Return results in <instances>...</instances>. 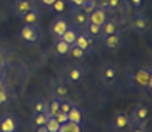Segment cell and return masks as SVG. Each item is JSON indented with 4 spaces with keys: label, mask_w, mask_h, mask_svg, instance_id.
<instances>
[{
    "label": "cell",
    "mask_w": 152,
    "mask_h": 132,
    "mask_svg": "<svg viewBox=\"0 0 152 132\" xmlns=\"http://www.w3.org/2000/svg\"><path fill=\"white\" fill-rule=\"evenodd\" d=\"M95 7H97V0H84V4H82V9L87 13H90Z\"/></svg>",
    "instance_id": "4dcf8cb0"
},
{
    "label": "cell",
    "mask_w": 152,
    "mask_h": 132,
    "mask_svg": "<svg viewBox=\"0 0 152 132\" xmlns=\"http://www.w3.org/2000/svg\"><path fill=\"white\" fill-rule=\"evenodd\" d=\"M50 115L45 114V112H40V114H32V124L37 125V127H40V125H45V122L49 120Z\"/></svg>",
    "instance_id": "cb8c5ba5"
},
{
    "label": "cell",
    "mask_w": 152,
    "mask_h": 132,
    "mask_svg": "<svg viewBox=\"0 0 152 132\" xmlns=\"http://www.w3.org/2000/svg\"><path fill=\"white\" fill-rule=\"evenodd\" d=\"M69 27H70V22H69L64 15H58V17L54 18V22L50 23L49 30H50V34L55 37V40H57V39H60V37H62V34L67 30Z\"/></svg>",
    "instance_id": "ba28073f"
},
{
    "label": "cell",
    "mask_w": 152,
    "mask_h": 132,
    "mask_svg": "<svg viewBox=\"0 0 152 132\" xmlns=\"http://www.w3.org/2000/svg\"><path fill=\"white\" fill-rule=\"evenodd\" d=\"M18 18H20V22L23 25H39V22H40V12H39V9L28 10V12L22 13Z\"/></svg>",
    "instance_id": "9a60e30c"
},
{
    "label": "cell",
    "mask_w": 152,
    "mask_h": 132,
    "mask_svg": "<svg viewBox=\"0 0 152 132\" xmlns=\"http://www.w3.org/2000/svg\"><path fill=\"white\" fill-rule=\"evenodd\" d=\"M69 54H70V55H72L74 59H84L85 55H87V54H85L84 50H82V48H79L77 45H74V44L70 45V50H69Z\"/></svg>",
    "instance_id": "f546056e"
},
{
    "label": "cell",
    "mask_w": 152,
    "mask_h": 132,
    "mask_svg": "<svg viewBox=\"0 0 152 132\" xmlns=\"http://www.w3.org/2000/svg\"><path fill=\"white\" fill-rule=\"evenodd\" d=\"M7 102H9V92L5 87H0V107L5 106Z\"/></svg>",
    "instance_id": "1f68e13d"
},
{
    "label": "cell",
    "mask_w": 152,
    "mask_h": 132,
    "mask_svg": "<svg viewBox=\"0 0 152 132\" xmlns=\"http://www.w3.org/2000/svg\"><path fill=\"white\" fill-rule=\"evenodd\" d=\"M54 50H55V54L57 55H69V50H70V45L67 44V42H64V40H60V39H57V42H55V45H54Z\"/></svg>",
    "instance_id": "7402d4cb"
},
{
    "label": "cell",
    "mask_w": 152,
    "mask_h": 132,
    "mask_svg": "<svg viewBox=\"0 0 152 132\" xmlns=\"http://www.w3.org/2000/svg\"><path fill=\"white\" fill-rule=\"evenodd\" d=\"M58 107H60V112H65V114H67L69 110L74 107V102L69 100L67 97H65V99H60V100H58Z\"/></svg>",
    "instance_id": "f1b7e54d"
},
{
    "label": "cell",
    "mask_w": 152,
    "mask_h": 132,
    "mask_svg": "<svg viewBox=\"0 0 152 132\" xmlns=\"http://www.w3.org/2000/svg\"><path fill=\"white\" fill-rule=\"evenodd\" d=\"M74 45H77L79 48H82L85 54H89V52H92V48H94V39L89 37L84 30H82V32H79V35H77Z\"/></svg>",
    "instance_id": "7c38bea8"
},
{
    "label": "cell",
    "mask_w": 152,
    "mask_h": 132,
    "mask_svg": "<svg viewBox=\"0 0 152 132\" xmlns=\"http://www.w3.org/2000/svg\"><path fill=\"white\" fill-rule=\"evenodd\" d=\"M18 39L23 45H37L40 39V32L37 25H23L18 32Z\"/></svg>",
    "instance_id": "277c9868"
},
{
    "label": "cell",
    "mask_w": 152,
    "mask_h": 132,
    "mask_svg": "<svg viewBox=\"0 0 152 132\" xmlns=\"http://www.w3.org/2000/svg\"><path fill=\"white\" fill-rule=\"evenodd\" d=\"M58 100L60 99H55V97H52V100L49 102V109H47V114L50 115V117H55V115L60 112V107H58Z\"/></svg>",
    "instance_id": "484cf974"
},
{
    "label": "cell",
    "mask_w": 152,
    "mask_h": 132,
    "mask_svg": "<svg viewBox=\"0 0 152 132\" xmlns=\"http://www.w3.org/2000/svg\"><path fill=\"white\" fill-rule=\"evenodd\" d=\"M67 94H69V84L67 82H64V80L54 82V85H52V97H55V99H65Z\"/></svg>",
    "instance_id": "e0dca14e"
},
{
    "label": "cell",
    "mask_w": 152,
    "mask_h": 132,
    "mask_svg": "<svg viewBox=\"0 0 152 132\" xmlns=\"http://www.w3.org/2000/svg\"><path fill=\"white\" fill-rule=\"evenodd\" d=\"M55 0H40V4L44 5V7H47V9H50V5L54 4Z\"/></svg>",
    "instance_id": "f35d334b"
},
{
    "label": "cell",
    "mask_w": 152,
    "mask_h": 132,
    "mask_svg": "<svg viewBox=\"0 0 152 132\" xmlns=\"http://www.w3.org/2000/svg\"><path fill=\"white\" fill-rule=\"evenodd\" d=\"M84 32L87 34L89 37H92V39H100V27L99 25H94V23H87V27L84 29Z\"/></svg>",
    "instance_id": "603a6c76"
},
{
    "label": "cell",
    "mask_w": 152,
    "mask_h": 132,
    "mask_svg": "<svg viewBox=\"0 0 152 132\" xmlns=\"http://www.w3.org/2000/svg\"><path fill=\"white\" fill-rule=\"evenodd\" d=\"M97 7L107 12V0H97Z\"/></svg>",
    "instance_id": "74e56055"
},
{
    "label": "cell",
    "mask_w": 152,
    "mask_h": 132,
    "mask_svg": "<svg viewBox=\"0 0 152 132\" xmlns=\"http://www.w3.org/2000/svg\"><path fill=\"white\" fill-rule=\"evenodd\" d=\"M84 0H67V5L70 9H77V7H82Z\"/></svg>",
    "instance_id": "d590c367"
},
{
    "label": "cell",
    "mask_w": 152,
    "mask_h": 132,
    "mask_svg": "<svg viewBox=\"0 0 152 132\" xmlns=\"http://www.w3.org/2000/svg\"><path fill=\"white\" fill-rule=\"evenodd\" d=\"M129 125H130V120H129V114H127V112L119 110V112L114 114V117H112V129L115 132L125 131Z\"/></svg>",
    "instance_id": "30bf717a"
},
{
    "label": "cell",
    "mask_w": 152,
    "mask_h": 132,
    "mask_svg": "<svg viewBox=\"0 0 152 132\" xmlns=\"http://www.w3.org/2000/svg\"><path fill=\"white\" fill-rule=\"evenodd\" d=\"M117 79H119V65L114 64V62L105 64L102 67V70H100V80H102V84L105 87H112L117 82Z\"/></svg>",
    "instance_id": "5b68a950"
},
{
    "label": "cell",
    "mask_w": 152,
    "mask_h": 132,
    "mask_svg": "<svg viewBox=\"0 0 152 132\" xmlns=\"http://www.w3.org/2000/svg\"><path fill=\"white\" fill-rule=\"evenodd\" d=\"M102 39V45L107 50H119L124 44V40H122V35L121 32L119 34H112V35H105V37H100Z\"/></svg>",
    "instance_id": "8fae6325"
},
{
    "label": "cell",
    "mask_w": 152,
    "mask_h": 132,
    "mask_svg": "<svg viewBox=\"0 0 152 132\" xmlns=\"http://www.w3.org/2000/svg\"><path fill=\"white\" fill-rule=\"evenodd\" d=\"M77 35H79V30H77L75 27H69L67 30L62 34V37H60V40H64V42H67L69 45H72L74 42H75V39H77Z\"/></svg>",
    "instance_id": "44dd1931"
},
{
    "label": "cell",
    "mask_w": 152,
    "mask_h": 132,
    "mask_svg": "<svg viewBox=\"0 0 152 132\" xmlns=\"http://www.w3.org/2000/svg\"><path fill=\"white\" fill-rule=\"evenodd\" d=\"M87 75V67L80 65V64H72V65L65 67L64 70V79L67 84H80L82 79Z\"/></svg>",
    "instance_id": "3957f363"
},
{
    "label": "cell",
    "mask_w": 152,
    "mask_h": 132,
    "mask_svg": "<svg viewBox=\"0 0 152 132\" xmlns=\"http://www.w3.org/2000/svg\"><path fill=\"white\" fill-rule=\"evenodd\" d=\"M129 27H130V30L134 34H137V35H145L151 30V18L142 12H135L132 15V18H130Z\"/></svg>",
    "instance_id": "7a4b0ae2"
},
{
    "label": "cell",
    "mask_w": 152,
    "mask_h": 132,
    "mask_svg": "<svg viewBox=\"0 0 152 132\" xmlns=\"http://www.w3.org/2000/svg\"><path fill=\"white\" fill-rule=\"evenodd\" d=\"M67 0H55L54 4L50 5V10L54 13H64L65 10H67Z\"/></svg>",
    "instance_id": "d4e9b609"
},
{
    "label": "cell",
    "mask_w": 152,
    "mask_h": 132,
    "mask_svg": "<svg viewBox=\"0 0 152 132\" xmlns=\"http://www.w3.org/2000/svg\"><path fill=\"white\" fill-rule=\"evenodd\" d=\"M58 132H80V125L79 124H74V122H65L60 125Z\"/></svg>",
    "instance_id": "4316f807"
},
{
    "label": "cell",
    "mask_w": 152,
    "mask_h": 132,
    "mask_svg": "<svg viewBox=\"0 0 152 132\" xmlns=\"http://www.w3.org/2000/svg\"><path fill=\"white\" fill-rule=\"evenodd\" d=\"M47 109H49V100H45L44 97H35V99H32V102H30V112L32 114H40V112H45V114H47Z\"/></svg>",
    "instance_id": "ac0fdd59"
},
{
    "label": "cell",
    "mask_w": 152,
    "mask_h": 132,
    "mask_svg": "<svg viewBox=\"0 0 152 132\" xmlns=\"http://www.w3.org/2000/svg\"><path fill=\"white\" fill-rule=\"evenodd\" d=\"M129 4H130V5H134L135 9H140V7L145 4V0H129Z\"/></svg>",
    "instance_id": "8d00e7d4"
},
{
    "label": "cell",
    "mask_w": 152,
    "mask_h": 132,
    "mask_svg": "<svg viewBox=\"0 0 152 132\" xmlns=\"http://www.w3.org/2000/svg\"><path fill=\"white\" fill-rule=\"evenodd\" d=\"M119 32H121V27H119V22H117L115 18H107V20L100 25V37L119 34Z\"/></svg>",
    "instance_id": "5bb4252c"
},
{
    "label": "cell",
    "mask_w": 152,
    "mask_h": 132,
    "mask_svg": "<svg viewBox=\"0 0 152 132\" xmlns=\"http://www.w3.org/2000/svg\"><path fill=\"white\" fill-rule=\"evenodd\" d=\"M34 9H37L35 0H15L14 2V12L17 17H20L22 13L28 12V10H34Z\"/></svg>",
    "instance_id": "4fadbf2b"
},
{
    "label": "cell",
    "mask_w": 152,
    "mask_h": 132,
    "mask_svg": "<svg viewBox=\"0 0 152 132\" xmlns=\"http://www.w3.org/2000/svg\"><path fill=\"white\" fill-rule=\"evenodd\" d=\"M55 119H57V122L62 125V124H65V122H69V117H67V114L65 112H58L57 115H55Z\"/></svg>",
    "instance_id": "e575fe53"
},
{
    "label": "cell",
    "mask_w": 152,
    "mask_h": 132,
    "mask_svg": "<svg viewBox=\"0 0 152 132\" xmlns=\"http://www.w3.org/2000/svg\"><path fill=\"white\" fill-rule=\"evenodd\" d=\"M149 119V107L145 104H137L132 110V114L129 115L130 124H139V125H145Z\"/></svg>",
    "instance_id": "52a82bcc"
},
{
    "label": "cell",
    "mask_w": 152,
    "mask_h": 132,
    "mask_svg": "<svg viewBox=\"0 0 152 132\" xmlns=\"http://www.w3.org/2000/svg\"><path fill=\"white\" fill-rule=\"evenodd\" d=\"M18 120L14 114H2L0 115V132H17Z\"/></svg>",
    "instance_id": "9c48e42d"
},
{
    "label": "cell",
    "mask_w": 152,
    "mask_h": 132,
    "mask_svg": "<svg viewBox=\"0 0 152 132\" xmlns=\"http://www.w3.org/2000/svg\"><path fill=\"white\" fill-rule=\"evenodd\" d=\"M107 15H109V13L105 12V10L95 7V9L89 13V23H94V25L100 27L104 22H105V20H107Z\"/></svg>",
    "instance_id": "2e32d148"
},
{
    "label": "cell",
    "mask_w": 152,
    "mask_h": 132,
    "mask_svg": "<svg viewBox=\"0 0 152 132\" xmlns=\"http://www.w3.org/2000/svg\"><path fill=\"white\" fill-rule=\"evenodd\" d=\"M129 9V0H107V13L124 12Z\"/></svg>",
    "instance_id": "d6986e66"
},
{
    "label": "cell",
    "mask_w": 152,
    "mask_h": 132,
    "mask_svg": "<svg viewBox=\"0 0 152 132\" xmlns=\"http://www.w3.org/2000/svg\"><path fill=\"white\" fill-rule=\"evenodd\" d=\"M129 84L139 92H149L152 89V74L149 67H134L129 70Z\"/></svg>",
    "instance_id": "6da1fadb"
},
{
    "label": "cell",
    "mask_w": 152,
    "mask_h": 132,
    "mask_svg": "<svg viewBox=\"0 0 152 132\" xmlns=\"http://www.w3.org/2000/svg\"><path fill=\"white\" fill-rule=\"evenodd\" d=\"M67 117H69V122H74V124H79V125H80L84 114H82L80 107H77L75 104H74V107H72V109L67 112Z\"/></svg>",
    "instance_id": "ffe728a7"
},
{
    "label": "cell",
    "mask_w": 152,
    "mask_h": 132,
    "mask_svg": "<svg viewBox=\"0 0 152 132\" xmlns=\"http://www.w3.org/2000/svg\"><path fill=\"white\" fill-rule=\"evenodd\" d=\"M45 127H47V131H49V132H58L60 124L57 122V119H55V117H49V120L45 122Z\"/></svg>",
    "instance_id": "83f0119b"
},
{
    "label": "cell",
    "mask_w": 152,
    "mask_h": 132,
    "mask_svg": "<svg viewBox=\"0 0 152 132\" xmlns=\"http://www.w3.org/2000/svg\"><path fill=\"white\" fill-rule=\"evenodd\" d=\"M70 20H72V27H75L79 32H82L89 23V13L85 12L82 7L77 9H70Z\"/></svg>",
    "instance_id": "8992f818"
},
{
    "label": "cell",
    "mask_w": 152,
    "mask_h": 132,
    "mask_svg": "<svg viewBox=\"0 0 152 132\" xmlns=\"http://www.w3.org/2000/svg\"><path fill=\"white\" fill-rule=\"evenodd\" d=\"M7 52H5V48L4 47H0V69H4L5 64H7Z\"/></svg>",
    "instance_id": "836d02e7"
},
{
    "label": "cell",
    "mask_w": 152,
    "mask_h": 132,
    "mask_svg": "<svg viewBox=\"0 0 152 132\" xmlns=\"http://www.w3.org/2000/svg\"><path fill=\"white\" fill-rule=\"evenodd\" d=\"M37 132H49L45 125H40V127H37Z\"/></svg>",
    "instance_id": "ab89813d"
},
{
    "label": "cell",
    "mask_w": 152,
    "mask_h": 132,
    "mask_svg": "<svg viewBox=\"0 0 152 132\" xmlns=\"http://www.w3.org/2000/svg\"><path fill=\"white\" fill-rule=\"evenodd\" d=\"M129 132H147L145 125H139V124H130L129 125Z\"/></svg>",
    "instance_id": "d6a6232c"
}]
</instances>
